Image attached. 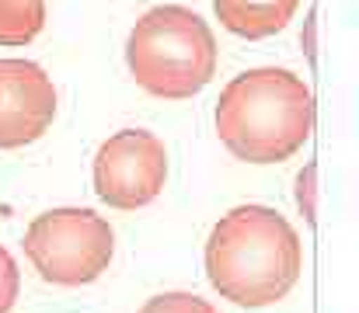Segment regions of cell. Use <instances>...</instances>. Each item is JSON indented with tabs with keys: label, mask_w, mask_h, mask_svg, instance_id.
Segmentation results:
<instances>
[{
	"label": "cell",
	"mask_w": 359,
	"mask_h": 313,
	"mask_svg": "<svg viewBox=\"0 0 359 313\" xmlns=\"http://www.w3.org/2000/svg\"><path fill=\"white\" fill-rule=\"evenodd\" d=\"M25 254L35 272L53 286H88L109 272L116 254V233L95 209H49L25 230Z\"/></svg>",
	"instance_id": "4"
},
{
	"label": "cell",
	"mask_w": 359,
	"mask_h": 313,
	"mask_svg": "<svg viewBox=\"0 0 359 313\" xmlns=\"http://www.w3.org/2000/svg\"><path fill=\"white\" fill-rule=\"evenodd\" d=\"M168 181V150L147 129H119L95 153V195L112 209L150 206Z\"/></svg>",
	"instance_id": "5"
},
{
	"label": "cell",
	"mask_w": 359,
	"mask_h": 313,
	"mask_svg": "<svg viewBox=\"0 0 359 313\" xmlns=\"http://www.w3.org/2000/svg\"><path fill=\"white\" fill-rule=\"evenodd\" d=\"M46 25V0H0V46H28Z\"/></svg>",
	"instance_id": "8"
},
{
	"label": "cell",
	"mask_w": 359,
	"mask_h": 313,
	"mask_svg": "<svg viewBox=\"0 0 359 313\" xmlns=\"http://www.w3.org/2000/svg\"><path fill=\"white\" fill-rule=\"evenodd\" d=\"M18 289H21V275H18V265L11 258V251L0 244V313H11L14 300H18Z\"/></svg>",
	"instance_id": "10"
},
{
	"label": "cell",
	"mask_w": 359,
	"mask_h": 313,
	"mask_svg": "<svg viewBox=\"0 0 359 313\" xmlns=\"http://www.w3.org/2000/svg\"><path fill=\"white\" fill-rule=\"evenodd\" d=\"M56 118V84L32 60H0V150L35 143Z\"/></svg>",
	"instance_id": "6"
},
{
	"label": "cell",
	"mask_w": 359,
	"mask_h": 313,
	"mask_svg": "<svg viewBox=\"0 0 359 313\" xmlns=\"http://www.w3.org/2000/svg\"><path fill=\"white\" fill-rule=\"evenodd\" d=\"M314 195H318V164H307V167L297 174V206H300L307 223H314V212H318Z\"/></svg>",
	"instance_id": "11"
},
{
	"label": "cell",
	"mask_w": 359,
	"mask_h": 313,
	"mask_svg": "<svg viewBox=\"0 0 359 313\" xmlns=\"http://www.w3.org/2000/svg\"><path fill=\"white\" fill-rule=\"evenodd\" d=\"M307 53L314 56V14H311V21H307Z\"/></svg>",
	"instance_id": "12"
},
{
	"label": "cell",
	"mask_w": 359,
	"mask_h": 313,
	"mask_svg": "<svg viewBox=\"0 0 359 313\" xmlns=\"http://www.w3.org/2000/svg\"><path fill=\"white\" fill-rule=\"evenodd\" d=\"M126 67L154 98H196L217 74L213 28L182 4L150 7L129 32Z\"/></svg>",
	"instance_id": "3"
},
{
	"label": "cell",
	"mask_w": 359,
	"mask_h": 313,
	"mask_svg": "<svg viewBox=\"0 0 359 313\" xmlns=\"http://www.w3.org/2000/svg\"><path fill=\"white\" fill-rule=\"evenodd\" d=\"M140 313H220L213 303H206L203 296L192 293H161L154 300H147Z\"/></svg>",
	"instance_id": "9"
},
{
	"label": "cell",
	"mask_w": 359,
	"mask_h": 313,
	"mask_svg": "<svg viewBox=\"0 0 359 313\" xmlns=\"http://www.w3.org/2000/svg\"><path fill=\"white\" fill-rule=\"evenodd\" d=\"M297 7H300V0H213L220 25L231 35L251 39V42L283 32L293 21Z\"/></svg>",
	"instance_id": "7"
},
{
	"label": "cell",
	"mask_w": 359,
	"mask_h": 313,
	"mask_svg": "<svg viewBox=\"0 0 359 313\" xmlns=\"http://www.w3.org/2000/svg\"><path fill=\"white\" fill-rule=\"evenodd\" d=\"M213 122L220 143L238 160L283 164L311 139L314 95L293 70H244L220 91Z\"/></svg>",
	"instance_id": "2"
},
{
	"label": "cell",
	"mask_w": 359,
	"mask_h": 313,
	"mask_svg": "<svg viewBox=\"0 0 359 313\" xmlns=\"http://www.w3.org/2000/svg\"><path fill=\"white\" fill-rule=\"evenodd\" d=\"M304 272V244L293 223L269 206H238L210 230V286L238 307L279 303Z\"/></svg>",
	"instance_id": "1"
}]
</instances>
